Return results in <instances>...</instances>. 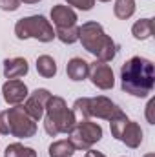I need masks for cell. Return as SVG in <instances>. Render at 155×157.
I'll return each instance as SVG.
<instances>
[{"label":"cell","instance_id":"cell-1","mask_svg":"<svg viewBox=\"0 0 155 157\" xmlns=\"http://www.w3.org/2000/svg\"><path fill=\"white\" fill-rule=\"evenodd\" d=\"M155 86L153 62L144 57H131L120 68V88L122 91L144 99Z\"/></svg>","mask_w":155,"mask_h":157},{"label":"cell","instance_id":"cell-2","mask_svg":"<svg viewBox=\"0 0 155 157\" xmlns=\"http://www.w3.org/2000/svg\"><path fill=\"white\" fill-rule=\"evenodd\" d=\"M78 40L82 48L95 57V60L112 62L117 57V49H119L117 42L110 35H106L104 28L95 20L84 22L78 28Z\"/></svg>","mask_w":155,"mask_h":157},{"label":"cell","instance_id":"cell-3","mask_svg":"<svg viewBox=\"0 0 155 157\" xmlns=\"http://www.w3.org/2000/svg\"><path fill=\"white\" fill-rule=\"evenodd\" d=\"M44 130L47 135L57 137L60 133H70L77 122V113L68 108L66 101L59 95H51L44 112Z\"/></svg>","mask_w":155,"mask_h":157},{"label":"cell","instance_id":"cell-4","mask_svg":"<svg viewBox=\"0 0 155 157\" xmlns=\"http://www.w3.org/2000/svg\"><path fill=\"white\" fill-rule=\"evenodd\" d=\"M71 110L75 113H80L82 119H102V121H112L119 112H122L112 99L104 95L77 99Z\"/></svg>","mask_w":155,"mask_h":157},{"label":"cell","instance_id":"cell-5","mask_svg":"<svg viewBox=\"0 0 155 157\" xmlns=\"http://www.w3.org/2000/svg\"><path fill=\"white\" fill-rule=\"evenodd\" d=\"M15 35L18 40L35 39L39 42H51L55 39V29H53V24L44 15H31L17 20Z\"/></svg>","mask_w":155,"mask_h":157},{"label":"cell","instance_id":"cell-6","mask_svg":"<svg viewBox=\"0 0 155 157\" xmlns=\"http://www.w3.org/2000/svg\"><path fill=\"white\" fill-rule=\"evenodd\" d=\"M102 133L104 132H102V126L99 122H93L91 119H80L75 122L71 132L68 133V139L75 150L86 152L102 139Z\"/></svg>","mask_w":155,"mask_h":157},{"label":"cell","instance_id":"cell-7","mask_svg":"<svg viewBox=\"0 0 155 157\" xmlns=\"http://www.w3.org/2000/svg\"><path fill=\"white\" fill-rule=\"evenodd\" d=\"M6 117L9 122V135L17 139H29L37 133V121H33L26 113L22 104L6 110Z\"/></svg>","mask_w":155,"mask_h":157},{"label":"cell","instance_id":"cell-8","mask_svg":"<svg viewBox=\"0 0 155 157\" xmlns=\"http://www.w3.org/2000/svg\"><path fill=\"white\" fill-rule=\"evenodd\" d=\"M89 80L95 88L99 90H112L115 86V75H113V70L108 62H100V60H95L89 64Z\"/></svg>","mask_w":155,"mask_h":157},{"label":"cell","instance_id":"cell-9","mask_svg":"<svg viewBox=\"0 0 155 157\" xmlns=\"http://www.w3.org/2000/svg\"><path fill=\"white\" fill-rule=\"evenodd\" d=\"M49 97H51L49 90H46V88H37V90L31 91V93L28 95V99L22 102V108L26 110V113L33 119V121H40V119L44 117L46 104H47Z\"/></svg>","mask_w":155,"mask_h":157},{"label":"cell","instance_id":"cell-10","mask_svg":"<svg viewBox=\"0 0 155 157\" xmlns=\"http://www.w3.org/2000/svg\"><path fill=\"white\" fill-rule=\"evenodd\" d=\"M28 95H29V90H28L26 82H22L20 78H7L2 86V97L11 106L22 104L28 99Z\"/></svg>","mask_w":155,"mask_h":157},{"label":"cell","instance_id":"cell-11","mask_svg":"<svg viewBox=\"0 0 155 157\" xmlns=\"http://www.w3.org/2000/svg\"><path fill=\"white\" fill-rule=\"evenodd\" d=\"M53 24L57 28H71V26H77V13L73 7L66 6V4H57L51 7V13H49Z\"/></svg>","mask_w":155,"mask_h":157},{"label":"cell","instance_id":"cell-12","mask_svg":"<svg viewBox=\"0 0 155 157\" xmlns=\"http://www.w3.org/2000/svg\"><path fill=\"white\" fill-rule=\"evenodd\" d=\"M142 137H144V133H142V128H141V124L139 122H135V121H128L126 122V126H124V130H122V133H120V143H124L128 148H139L141 146V143H142Z\"/></svg>","mask_w":155,"mask_h":157},{"label":"cell","instance_id":"cell-13","mask_svg":"<svg viewBox=\"0 0 155 157\" xmlns=\"http://www.w3.org/2000/svg\"><path fill=\"white\" fill-rule=\"evenodd\" d=\"M29 64L24 57H11L4 60V77L6 78H20L28 75Z\"/></svg>","mask_w":155,"mask_h":157},{"label":"cell","instance_id":"cell-14","mask_svg":"<svg viewBox=\"0 0 155 157\" xmlns=\"http://www.w3.org/2000/svg\"><path fill=\"white\" fill-rule=\"evenodd\" d=\"M66 73H68L70 80L80 82V80L88 78V75H89V62L84 60L82 57H73L66 64Z\"/></svg>","mask_w":155,"mask_h":157},{"label":"cell","instance_id":"cell-15","mask_svg":"<svg viewBox=\"0 0 155 157\" xmlns=\"http://www.w3.org/2000/svg\"><path fill=\"white\" fill-rule=\"evenodd\" d=\"M131 35L135 40H148L153 35V18H141L131 26Z\"/></svg>","mask_w":155,"mask_h":157},{"label":"cell","instance_id":"cell-16","mask_svg":"<svg viewBox=\"0 0 155 157\" xmlns=\"http://www.w3.org/2000/svg\"><path fill=\"white\" fill-rule=\"evenodd\" d=\"M75 154L73 144L70 143V139H59L53 141L47 148V155L49 157H71Z\"/></svg>","mask_w":155,"mask_h":157},{"label":"cell","instance_id":"cell-17","mask_svg":"<svg viewBox=\"0 0 155 157\" xmlns=\"http://www.w3.org/2000/svg\"><path fill=\"white\" fill-rule=\"evenodd\" d=\"M37 71L40 77L53 78L57 75V62L51 55H40L37 57Z\"/></svg>","mask_w":155,"mask_h":157},{"label":"cell","instance_id":"cell-18","mask_svg":"<svg viewBox=\"0 0 155 157\" xmlns=\"http://www.w3.org/2000/svg\"><path fill=\"white\" fill-rule=\"evenodd\" d=\"M135 0H115V6H113V15L120 20H128L133 17L135 13Z\"/></svg>","mask_w":155,"mask_h":157},{"label":"cell","instance_id":"cell-19","mask_svg":"<svg viewBox=\"0 0 155 157\" xmlns=\"http://www.w3.org/2000/svg\"><path fill=\"white\" fill-rule=\"evenodd\" d=\"M4 157H37V152L20 143H11V144H7Z\"/></svg>","mask_w":155,"mask_h":157},{"label":"cell","instance_id":"cell-20","mask_svg":"<svg viewBox=\"0 0 155 157\" xmlns=\"http://www.w3.org/2000/svg\"><path fill=\"white\" fill-rule=\"evenodd\" d=\"M55 39H59L62 44H75V42H78V26L57 28L55 29Z\"/></svg>","mask_w":155,"mask_h":157},{"label":"cell","instance_id":"cell-21","mask_svg":"<svg viewBox=\"0 0 155 157\" xmlns=\"http://www.w3.org/2000/svg\"><path fill=\"white\" fill-rule=\"evenodd\" d=\"M128 121H130V119H128V115H126L124 112H119L112 121H108V122H110L112 135L115 137L117 141L120 139V133H122V130H124V126H126V122H128Z\"/></svg>","mask_w":155,"mask_h":157},{"label":"cell","instance_id":"cell-22","mask_svg":"<svg viewBox=\"0 0 155 157\" xmlns=\"http://www.w3.org/2000/svg\"><path fill=\"white\" fill-rule=\"evenodd\" d=\"M70 7H75L80 11H91L95 6V0H66Z\"/></svg>","mask_w":155,"mask_h":157},{"label":"cell","instance_id":"cell-23","mask_svg":"<svg viewBox=\"0 0 155 157\" xmlns=\"http://www.w3.org/2000/svg\"><path fill=\"white\" fill-rule=\"evenodd\" d=\"M22 0H0V9L2 11H7V13H13L20 7Z\"/></svg>","mask_w":155,"mask_h":157},{"label":"cell","instance_id":"cell-24","mask_svg":"<svg viewBox=\"0 0 155 157\" xmlns=\"http://www.w3.org/2000/svg\"><path fill=\"white\" fill-rule=\"evenodd\" d=\"M0 135H9V122L6 117V110L0 112Z\"/></svg>","mask_w":155,"mask_h":157},{"label":"cell","instance_id":"cell-25","mask_svg":"<svg viewBox=\"0 0 155 157\" xmlns=\"http://www.w3.org/2000/svg\"><path fill=\"white\" fill-rule=\"evenodd\" d=\"M153 106H155V99H150V101H148V106H146V119H148L150 124H155V119H153V115H152Z\"/></svg>","mask_w":155,"mask_h":157},{"label":"cell","instance_id":"cell-26","mask_svg":"<svg viewBox=\"0 0 155 157\" xmlns=\"http://www.w3.org/2000/svg\"><path fill=\"white\" fill-rule=\"evenodd\" d=\"M84 157H106L102 152H97V150H93V148H89V150H86V155Z\"/></svg>","mask_w":155,"mask_h":157},{"label":"cell","instance_id":"cell-27","mask_svg":"<svg viewBox=\"0 0 155 157\" xmlns=\"http://www.w3.org/2000/svg\"><path fill=\"white\" fill-rule=\"evenodd\" d=\"M24 4H39V2H42V0H22Z\"/></svg>","mask_w":155,"mask_h":157},{"label":"cell","instance_id":"cell-28","mask_svg":"<svg viewBox=\"0 0 155 157\" xmlns=\"http://www.w3.org/2000/svg\"><path fill=\"white\" fill-rule=\"evenodd\" d=\"M142 157H155V154H146V155H142Z\"/></svg>","mask_w":155,"mask_h":157},{"label":"cell","instance_id":"cell-29","mask_svg":"<svg viewBox=\"0 0 155 157\" xmlns=\"http://www.w3.org/2000/svg\"><path fill=\"white\" fill-rule=\"evenodd\" d=\"M99 2H112V0H99Z\"/></svg>","mask_w":155,"mask_h":157}]
</instances>
